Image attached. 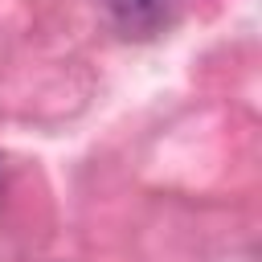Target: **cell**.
<instances>
[{"mask_svg":"<svg viewBox=\"0 0 262 262\" xmlns=\"http://www.w3.org/2000/svg\"><path fill=\"white\" fill-rule=\"evenodd\" d=\"M172 4L176 0H106L115 25L127 33V37H151L168 25L172 16Z\"/></svg>","mask_w":262,"mask_h":262,"instance_id":"6da1fadb","label":"cell"}]
</instances>
